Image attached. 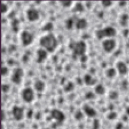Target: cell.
I'll return each instance as SVG.
<instances>
[{"mask_svg":"<svg viewBox=\"0 0 129 129\" xmlns=\"http://www.w3.org/2000/svg\"><path fill=\"white\" fill-rule=\"evenodd\" d=\"M116 34L117 31L116 29L110 26H106L103 28L98 29L95 32L96 36L99 40H102L105 38H112L114 37Z\"/></svg>","mask_w":129,"mask_h":129,"instance_id":"2","label":"cell"},{"mask_svg":"<svg viewBox=\"0 0 129 129\" xmlns=\"http://www.w3.org/2000/svg\"><path fill=\"white\" fill-rule=\"evenodd\" d=\"M116 41L112 38H107L103 41L102 43V47L104 50L108 53L112 52L116 47Z\"/></svg>","mask_w":129,"mask_h":129,"instance_id":"6","label":"cell"},{"mask_svg":"<svg viewBox=\"0 0 129 129\" xmlns=\"http://www.w3.org/2000/svg\"><path fill=\"white\" fill-rule=\"evenodd\" d=\"M39 43L48 52H53L57 47L58 40L54 34L48 32L40 37Z\"/></svg>","mask_w":129,"mask_h":129,"instance_id":"1","label":"cell"},{"mask_svg":"<svg viewBox=\"0 0 129 129\" xmlns=\"http://www.w3.org/2000/svg\"><path fill=\"white\" fill-rule=\"evenodd\" d=\"M117 70L114 68H109L107 69L106 71V76L109 79H113L114 78L117 74Z\"/></svg>","mask_w":129,"mask_h":129,"instance_id":"17","label":"cell"},{"mask_svg":"<svg viewBox=\"0 0 129 129\" xmlns=\"http://www.w3.org/2000/svg\"><path fill=\"white\" fill-rule=\"evenodd\" d=\"M10 86L7 84H3L2 85V90L4 93L8 92L10 90Z\"/></svg>","mask_w":129,"mask_h":129,"instance_id":"28","label":"cell"},{"mask_svg":"<svg viewBox=\"0 0 129 129\" xmlns=\"http://www.w3.org/2000/svg\"><path fill=\"white\" fill-rule=\"evenodd\" d=\"M128 16H127L126 14L122 15L119 19L120 24L123 26H124V25H126L127 23V22L128 21Z\"/></svg>","mask_w":129,"mask_h":129,"instance_id":"20","label":"cell"},{"mask_svg":"<svg viewBox=\"0 0 129 129\" xmlns=\"http://www.w3.org/2000/svg\"><path fill=\"white\" fill-rule=\"evenodd\" d=\"M93 94L91 92H88L87 94L85 95V97L87 98H91L93 97Z\"/></svg>","mask_w":129,"mask_h":129,"instance_id":"33","label":"cell"},{"mask_svg":"<svg viewBox=\"0 0 129 129\" xmlns=\"http://www.w3.org/2000/svg\"><path fill=\"white\" fill-rule=\"evenodd\" d=\"M83 112L85 115L90 117H94L97 115V111L94 108L88 104H84L82 107Z\"/></svg>","mask_w":129,"mask_h":129,"instance_id":"13","label":"cell"},{"mask_svg":"<svg viewBox=\"0 0 129 129\" xmlns=\"http://www.w3.org/2000/svg\"><path fill=\"white\" fill-rule=\"evenodd\" d=\"M73 24V21L72 18H68L65 21V26L66 28L69 29L72 27Z\"/></svg>","mask_w":129,"mask_h":129,"instance_id":"25","label":"cell"},{"mask_svg":"<svg viewBox=\"0 0 129 129\" xmlns=\"http://www.w3.org/2000/svg\"><path fill=\"white\" fill-rule=\"evenodd\" d=\"M126 2L125 1H120L119 2V5L121 7H124L126 5Z\"/></svg>","mask_w":129,"mask_h":129,"instance_id":"35","label":"cell"},{"mask_svg":"<svg viewBox=\"0 0 129 129\" xmlns=\"http://www.w3.org/2000/svg\"><path fill=\"white\" fill-rule=\"evenodd\" d=\"M115 69L117 72L120 75H124L128 72V68L126 63L121 60L118 61L116 63Z\"/></svg>","mask_w":129,"mask_h":129,"instance_id":"12","label":"cell"},{"mask_svg":"<svg viewBox=\"0 0 129 129\" xmlns=\"http://www.w3.org/2000/svg\"><path fill=\"white\" fill-rule=\"evenodd\" d=\"M50 114L51 118L58 123H63L66 119V116L64 112L57 108L52 109Z\"/></svg>","mask_w":129,"mask_h":129,"instance_id":"7","label":"cell"},{"mask_svg":"<svg viewBox=\"0 0 129 129\" xmlns=\"http://www.w3.org/2000/svg\"><path fill=\"white\" fill-rule=\"evenodd\" d=\"M59 3L63 7L69 8L72 6L73 2L71 1H59Z\"/></svg>","mask_w":129,"mask_h":129,"instance_id":"21","label":"cell"},{"mask_svg":"<svg viewBox=\"0 0 129 129\" xmlns=\"http://www.w3.org/2000/svg\"><path fill=\"white\" fill-rule=\"evenodd\" d=\"M8 72V68L7 67L3 66V67H2L1 74H2V76L6 75L7 74Z\"/></svg>","mask_w":129,"mask_h":129,"instance_id":"32","label":"cell"},{"mask_svg":"<svg viewBox=\"0 0 129 129\" xmlns=\"http://www.w3.org/2000/svg\"><path fill=\"white\" fill-rule=\"evenodd\" d=\"M75 8V10H76L77 11H82L83 10L84 7H83V6L82 5V4L79 3H77V4H76Z\"/></svg>","mask_w":129,"mask_h":129,"instance_id":"30","label":"cell"},{"mask_svg":"<svg viewBox=\"0 0 129 129\" xmlns=\"http://www.w3.org/2000/svg\"><path fill=\"white\" fill-rule=\"evenodd\" d=\"M84 113L83 112H82L81 111H77L75 114H74V117L75 118V119H76L77 120H82L83 117H84Z\"/></svg>","mask_w":129,"mask_h":129,"instance_id":"22","label":"cell"},{"mask_svg":"<svg viewBox=\"0 0 129 129\" xmlns=\"http://www.w3.org/2000/svg\"><path fill=\"white\" fill-rule=\"evenodd\" d=\"M102 6L104 8H109L113 4V2L111 1H103L101 2Z\"/></svg>","mask_w":129,"mask_h":129,"instance_id":"26","label":"cell"},{"mask_svg":"<svg viewBox=\"0 0 129 129\" xmlns=\"http://www.w3.org/2000/svg\"><path fill=\"white\" fill-rule=\"evenodd\" d=\"M72 49L75 54L80 56L83 55L86 51L87 45L84 41H77L73 44Z\"/></svg>","mask_w":129,"mask_h":129,"instance_id":"4","label":"cell"},{"mask_svg":"<svg viewBox=\"0 0 129 129\" xmlns=\"http://www.w3.org/2000/svg\"><path fill=\"white\" fill-rule=\"evenodd\" d=\"M12 114L14 118L17 121H21L24 117V109L18 105H14L12 108Z\"/></svg>","mask_w":129,"mask_h":129,"instance_id":"8","label":"cell"},{"mask_svg":"<svg viewBox=\"0 0 129 129\" xmlns=\"http://www.w3.org/2000/svg\"><path fill=\"white\" fill-rule=\"evenodd\" d=\"M108 97L112 100H115L116 99L118 96H119V94L118 93V92H117L115 90H112L110 91L108 94Z\"/></svg>","mask_w":129,"mask_h":129,"instance_id":"19","label":"cell"},{"mask_svg":"<svg viewBox=\"0 0 129 129\" xmlns=\"http://www.w3.org/2000/svg\"><path fill=\"white\" fill-rule=\"evenodd\" d=\"M126 112L127 114L129 115V106L127 107V108H126Z\"/></svg>","mask_w":129,"mask_h":129,"instance_id":"36","label":"cell"},{"mask_svg":"<svg viewBox=\"0 0 129 129\" xmlns=\"http://www.w3.org/2000/svg\"><path fill=\"white\" fill-rule=\"evenodd\" d=\"M84 83L88 86H92L96 84V79L89 74H85L83 77Z\"/></svg>","mask_w":129,"mask_h":129,"instance_id":"15","label":"cell"},{"mask_svg":"<svg viewBox=\"0 0 129 129\" xmlns=\"http://www.w3.org/2000/svg\"><path fill=\"white\" fill-rule=\"evenodd\" d=\"M1 114H2V117H1V119H2V121H3L5 118V113L4 111V110H2V112H1Z\"/></svg>","mask_w":129,"mask_h":129,"instance_id":"34","label":"cell"},{"mask_svg":"<svg viewBox=\"0 0 129 129\" xmlns=\"http://www.w3.org/2000/svg\"><path fill=\"white\" fill-rule=\"evenodd\" d=\"M34 89L39 92H42L46 87L45 83L44 81L41 80H37L34 82Z\"/></svg>","mask_w":129,"mask_h":129,"instance_id":"16","label":"cell"},{"mask_svg":"<svg viewBox=\"0 0 129 129\" xmlns=\"http://www.w3.org/2000/svg\"><path fill=\"white\" fill-rule=\"evenodd\" d=\"M116 117V114L114 112H110L107 115V118L110 120H112L115 118Z\"/></svg>","mask_w":129,"mask_h":129,"instance_id":"29","label":"cell"},{"mask_svg":"<svg viewBox=\"0 0 129 129\" xmlns=\"http://www.w3.org/2000/svg\"><path fill=\"white\" fill-rule=\"evenodd\" d=\"M24 76V71L21 68H16L14 69L10 76V79L12 83L19 84H20L22 81Z\"/></svg>","mask_w":129,"mask_h":129,"instance_id":"5","label":"cell"},{"mask_svg":"<svg viewBox=\"0 0 129 129\" xmlns=\"http://www.w3.org/2000/svg\"><path fill=\"white\" fill-rule=\"evenodd\" d=\"M100 122L98 119H94L92 124V129H100Z\"/></svg>","mask_w":129,"mask_h":129,"instance_id":"24","label":"cell"},{"mask_svg":"<svg viewBox=\"0 0 129 129\" xmlns=\"http://www.w3.org/2000/svg\"><path fill=\"white\" fill-rule=\"evenodd\" d=\"M36 61L37 63L42 62L48 57V51L44 48L38 49L36 51Z\"/></svg>","mask_w":129,"mask_h":129,"instance_id":"11","label":"cell"},{"mask_svg":"<svg viewBox=\"0 0 129 129\" xmlns=\"http://www.w3.org/2000/svg\"><path fill=\"white\" fill-rule=\"evenodd\" d=\"M74 88V84L71 82H68L67 84L64 87V89L65 91L69 92L72 90Z\"/></svg>","mask_w":129,"mask_h":129,"instance_id":"23","label":"cell"},{"mask_svg":"<svg viewBox=\"0 0 129 129\" xmlns=\"http://www.w3.org/2000/svg\"><path fill=\"white\" fill-rule=\"evenodd\" d=\"M20 40L22 44L26 46L32 43L33 40V36L28 31L24 30L20 33Z\"/></svg>","mask_w":129,"mask_h":129,"instance_id":"9","label":"cell"},{"mask_svg":"<svg viewBox=\"0 0 129 129\" xmlns=\"http://www.w3.org/2000/svg\"><path fill=\"white\" fill-rule=\"evenodd\" d=\"M88 23L87 20L83 18L78 19L75 23V26L76 29L81 30L84 29L88 26Z\"/></svg>","mask_w":129,"mask_h":129,"instance_id":"14","label":"cell"},{"mask_svg":"<svg viewBox=\"0 0 129 129\" xmlns=\"http://www.w3.org/2000/svg\"><path fill=\"white\" fill-rule=\"evenodd\" d=\"M8 10V7L6 4H5L3 2L1 3V12L2 14L6 13Z\"/></svg>","mask_w":129,"mask_h":129,"instance_id":"27","label":"cell"},{"mask_svg":"<svg viewBox=\"0 0 129 129\" xmlns=\"http://www.w3.org/2000/svg\"><path fill=\"white\" fill-rule=\"evenodd\" d=\"M26 16L29 21L33 22L39 19V13L35 8H30L26 10Z\"/></svg>","mask_w":129,"mask_h":129,"instance_id":"10","label":"cell"},{"mask_svg":"<svg viewBox=\"0 0 129 129\" xmlns=\"http://www.w3.org/2000/svg\"><path fill=\"white\" fill-rule=\"evenodd\" d=\"M21 96L23 100L26 103H31L35 98V92L33 89L26 87L21 92Z\"/></svg>","mask_w":129,"mask_h":129,"instance_id":"3","label":"cell"},{"mask_svg":"<svg viewBox=\"0 0 129 129\" xmlns=\"http://www.w3.org/2000/svg\"><path fill=\"white\" fill-rule=\"evenodd\" d=\"M51 28H52V24L51 23H48L46 24L45 26H44L43 30L45 31H49L51 29Z\"/></svg>","mask_w":129,"mask_h":129,"instance_id":"31","label":"cell"},{"mask_svg":"<svg viewBox=\"0 0 129 129\" xmlns=\"http://www.w3.org/2000/svg\"><path fill=\"white\" fill-rule=\"evenodd\" d=\"M106 88L104 86L101 84L97 85L95 88V93L99 95H103L106 93Z\"/></svg>","mask_w":129,"mask_h":129,"instance_id":"18","label":"cell"}]
</instances>
